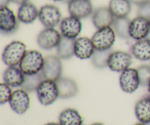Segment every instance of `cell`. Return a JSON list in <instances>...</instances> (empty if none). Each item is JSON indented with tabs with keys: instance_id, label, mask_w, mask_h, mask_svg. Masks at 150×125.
Listing matches in <instances>:
<instances>
[{
	"instance_id": "36",
	"label": "cell",
	"mask_w": 150,
	"mask_h": 125,
	"mask_svg": "<svg viewBox=\"0 0 150 125\" xmlns=\"http://www.w3.org/2000/svg\"><path fill=\"white\" fill-rule=\"evenodd\" d=\"M91 125H104L103 123H100V122H95V123H93V124H92Z\"/></svg>"
},
{
	"instance_id": "28",
	"label": "cell",
	"mask_w": 150,
	"mask_h": 125,
	"mask_svg": "<svg viewBox=\"0 0 150 125\" xmlns=\"http://www.w3.org/2000/svg\"><path fill=\"white\" fill-rule=\"evenodd\" d=\"M136 69L139 73L141 85L143 86H147L150 81V66L143 64Z\"/></svg>"
},
{
	"instance_id": "23",
	"label": "cell",
	"mask_w": 150,
	"mask_h": 125,
	"mask_svg": "<svg viewBox=\"0 0 150 125\" xmlns=\"http://www.w3.org/2000/svg\"><path fill=\"white\" fill-rule=\"evenodd\" d=\"M59 123L61 125H83V119L76 109L67 108L60 113Z\"/></svg>"
},
{
	"instance_id": "2",
	"label": "cell",
	"mask_w": 150,
	"mask_h": 125,
	"mask_svg": "<svg viewBox=\"0 0 150 125\" xmlns=\"http://www.w3.org/2000/svg\"><path fill=\"white\" fill-rule=\"evenodd\" d=\"M45 58L36 50L27 51L18 67L25 75H34L42 71Z\"/></svg>"
},
{
	"instance_id": "30",
	"label": "cell",
	"mask_w": 150,
	"mask_h": 125,
	"mask_svg": "<svg viewBox=\"0 0 150 125\" xmlns=\"http://www.w3.org/2000/svg\"><path fill=\"white\" fill-rule=\"evenodd\" d=\"M138 16L150 20V0L146 1L144 4L139 6L137 10Z\"/></svg>"
},
{
	"instance_id": "40",
	"label": "cell",
	"mask_w": 150,
	"mask_h": 125,
	"mask_svg": "<svg viewBox=\"0 0 150 125\" xmlns=\"http://www.w3.org/2000/svg\"><path fill=\"white\" fill-rule=\"evenodd\" d=\"M147 38H149V39H150V32H149V35H148V37H147Z\"/></svg>"
},
{
	"instance_id": "15",
	"label": "cell",
	"mask_w": 150,
	"mask_h": 125,
	"mask_svg": "<svg viewBox=\"0 0 150 125\" xmlns=\"http://www.w3.org/2000/svg\"><path fill=\"white\" fill-rule=\"evenodd\" d=\"M74 51L75 56L78 59L85 60L92 58L96 49L92 39L86 37H81L75 40Z\"/></svg>"
},
{
	"instance_id": "22",
	"label": "cell",
	"mask_w": 150,
	"mask_h": 125,
	"mask_svg": "<svg viewBox=\"0 0 150 125\" xmlns=\"http://www.w3.org/2000/svg\"><path fill=\"white\" fill-rule=\"evenodd\" d=\"M108 7L115 18L127 17L132 9L129 0H110Z\"/></svg>"
},
{
	"instance_id": "7",
	"label": "cell",
	"mask_w": 150,
	"mask_h": 125,
	"mask_svg": "<svg viewBox=\"0 0 150 125\" xmlns=\"http://www.w3.org/2000/svg\"><path fill=\"white\" fill-rule=\"evenodd\" d=\"M38 18L45 28H54L61 22L62 13L57 6L45 4L39 10Z\"/></svg>"
},
{
	"instance_id": "3",
	"label": "cell",
	"mask_w": 150,
	"mask_h": 125,
	"mask_svg": "<svg viewBox=\"0 0 150 125\" xmlns=\"http://www.w3.org/2000/svg\"><path fill=\"white\" fill-rule=\"evenodd\" d=\"M36 93L38 100L44 106L51 105L59 97L57 82L49 79L42 81L37 89Z\"/></svg>"
},
{
	"instance_id": "19",
	"label": "cell",
	"mask_w": 150,
	"mask_h": 125,
	"mask_svg": "<svg viewBox=\"0 0 150 125\" xmlns=\"http://www.w3.org/2000/svg\"><path fill=\"white\" fill-rule=\"evenodd\" d=\"M38 15L39 10L36 6L29 1L20 5L18 9V19L25 24H30L35 22L38 18Z\"/></svg>"
},
{
	"instance_id": "35",
	"label": "cell",
	"mask_w": 150,
	"mask_h": 125,
	"mask_svg": "<svg viewBox=\"0 0 150 125\" xmlns=\"http://www.w3.org/2000/svg\"><path fill=\"white\" fill-rule=\"evenodd\" d=\"M147 89H148V93H149V95L150 96V81L147 85Z\"/></svg>"
},
{
	"instance_id": "29",
	"label": "cell",
	"mask_w": 150,
	"mask_h": 125,
	"mask_svg": "<svg viewBox=\"0 0 150 125\" xmlns=\"http://www.w3.org/2000/svg\"><path fill=\"white\" fill-rule=\"evenodd\" d=\"M13 92L11 86L7 85L4 82L1 83L0 84V104L4 105L7 102H9Z\"/></svg>"
},
{
	"instance_id": "14",
	"label": "cell",
	"mask_w": 150,
	"mask_h": 125,
	"mask_svg": "<svg viewBox=\"0 0 150 125\" xmlns=\"http://www.w3.org/2000/svg\"><path fill=\"white\" fill-rule=\"evenodd\" d=\"M67 4L70 16L79 19L89 17L94 11L90 0H71Z\"/></svg>"
},
{
	"instance_id": "38",
	"label": "cell",
	"mask_w": 150,
	"mask_h": 125,
	"mask_svg": "<svg viewBox=\"0 0 150 125\" xmlns=\"http://www.w3.org/2000/svg\"><path fill=\"white\" fill-rule=\"evenodd\" d=\"M54 1H64V0H53Z\"/></svg>"
},
{
	"instance_id": "39",
	"label": "cell",
	"mask_w": 150,
	"mask_h": 125,
	"mask_svg": "<svg viewBox=\"0 0 150 125\" xmlns=\"http://www.w3.org/2000/svg\"><path fill=\"white\" fill-rule=\"evenodd\" d=\"M71 1V0H64V2H67V3H68L69 1Z\"/></svg>"
},
{
	"instance_id": "13",
	"label": "cell",
	"mask_w": 150,
	"mask_h": 125,
	"mask_svg": "<svg viewBox=\"0 0 150 125\" xmlns=\"http://www.w3.org/2000/svg\"><path fill=\"white\" fill-rule=\"evenodd\" d=\"M9 103L11 109L16 114L19 115L25 114L30 106V97L28 92L23 89L14 91Z\"/></svg>"
},
{
	"instance_id": "16",
	"label": "cell",
	"mask_w": 150,
	"mask_h": 125,
	"mask_svg": "<svg viewBox=\"0 0 150 125\" xmlns=\"http://www.w3.org/2000/svg\"><path fill=\"white\" fill-rule=\"evenodd\" d=\"M115 17L108 7H100L95 9L92 14V21L97 29L112 26Z\"/></svg>"
},
{
	"instance_id": "32",
	"label": "cell",
	"mask_w": 150,
	"mask_h": 125,
	"mask_svg": "<svg viewBox=\"0 0 150 125\" xmlns=\"http://www.w3.org/2000/svg\"><path fill=\"white\" fill-rule=\"evenodd\" d=\"M11 0H0V7H7Z\"/></svg>"
},
{
	"instance_id": "26",
	"label": "cell",
	"mask_w": 150,
	"mask_h": 125,
	"mask_svg": "<svg viewBox=\"0 0 150 125\" xmlns=\"http://www.w3.org/2000/svg\"><path fill=\"white\" fill-rule=\"evenodd\" d=\"M113 49L106 51H98L96 50L91 58L92 64L95 68L103 69L108 67V61L110 55L113 52Z\"/></svg>"
},
{
	"instance_id": "24",
	"label": "cell",
	"mask_w": 150,
	"mask_h": 125,
	"mask_svg": "<svg viewBox=\"0 0 150 125\" xmlns=\"http://www.w3.org/2000/svg\"><path fill=\"white\" fill-rule=\"evenodd\" d=\"M75 40L68 39L62 37L57 47V56L61 59H70L75 56Z\"/></svg>"
},
{
	"instance_id": "41",
	"label": "cell",
	"mask_w": 150,
	"mask_h": 125,
	"mask_svg": "<svg viewBox=\"0 0 150 125\" xmlns=\"http://www.w3.org/2000/svg\"><path fill=\"white\" fill-rule=\"evenodd\" d=\"M146 125H150V122H149V123H147V124H146Z\"/></svg>"
},
{
	"instance_id": "20",
	"label": "cell",
	"mask_w": 150,
	"mask_h": 125,
	"mask_svg": "<svg viewBox=\"0 0 150 125\" xmlns=\"http://www.w3.org/2000/svg\"><path fill=\"white\" fill-rule=\"evenodd\" d=\"M132 56L139 60L146 61L150 60V39L145 38L136 41L130 48Z\"/></svg>"
},
{
	"instance_id": "4",
	"label": "cell",
	"mask_w": 150,
	"mask_h": 125,
	"mask_svg": "<svg viewBox=\"0 0 150 125\" xmlns=\"http://www.w3.org/2000/svg\"><path fill=\"white\" fill-rule=\"evenodd\" d=\"M116 35L112 26L98 29L92 37V41L95 49L98 51H106L112 49L116 40Z\"/></svg>"
},
{
	"instance_id": "21",
	"label": "cell",
	"mask_w": 150,
	"mask_h": 125,
	"mask_svg": "<svg viewBox=\"0 0 150 125\" xmlns=\"http://www.w3.org/2000/svg\"><path fill=\"white\" fill-rule=\"evenodd\" d=\"M135 115L139 122H150V96L142 98L135 105Z\"/></svg>"
},
{
	"instance_id": "18",
	"label": "cell",
	"mask_w": 150,
	"mask_h": 125,
	"mask_svg": "<svg viewBox=\"0 0 150 125\" xmlns=\"http://www.w3.org/2000/svg\"><path fill=\"white\" fill-rule=\"evenodd\" d=\"M56 82L59 92V98L61 99L72 98L78 94V85L76 82L72 78L61 77Z\"/></svg>"
},
{
	"instance_id": "27",
	"label": "cell",
	"mask_w": 150,
	"mask_h": 125,
	"mask_svg": "<svg viewBox=\"0 0 150 125\" xmlns=\"http://www.w3.org/2000/svg\"><path fill=\"white\" fill-rule=\"evenodd\" d=\"M44 79L45 78L42 75V71L37 74L26 75L24 83L22 85L21 89L28 92H35Z\"/></svg>"
},
{
	"instance_id": "6",
	"label": "cell",
	"mask_w": 150,
	"mask_h": 125,
	"mask_svg": "<svg viewBox=\"0 0 150 125\" xmlns=\"http://www.w3.org/2000/svg\"><path fill=\"white\" fill-rule=\"evenodd\" d=\"M62 37L61 33L54 28H45L37 37V43L41 49L51 51L57 48Z\"/></svg>"
},
{
	"instance_id": "33",
	"label": "cell",
	"mask_w": 150,
	"mask_h": 125,
	"mask_svg": "<svg viewBox=\"0 0 150 125\" xmlns=\"http://www.w3.org/2000/svg\"><path fill=\"white\" fill-rule=\"evenodd\" d=\"M29 0H11L12 2L15 3L16 4H18V5H21V4H24V3L28 2Z\"/></svg>"
},
{
	"instance_id": "34",
	"label": "cell",
	"mask_w": 150,
	"mask_h": 125,
	"mask_svg": "<svg viewBox=\"0 0 150 125\" xmlns=\"http://www.w3.org/2000/svg\"><path fill=\"white\" fill-rule=\"evenodd\" d=\"M44 125H61L59 123H56V122H49L47 123V124H45Z\"/></svg>"
},
{
	"instance_id": "25",
	"label": "cell",
	"mask_w": 150,
	"mask_h": 125,
	"mask_svg": "<svg viewBox=\"0 0 150 125\" xmlns=\"http://www.w3.org/2000/svg\"><path fill=\"white\" fill-rule=\"evenodd\" d=\"M130 20L126 18H115L112 23V28L114 29L117 36L121 39L127 40L130 37L129 28H130Z\"/></svg>"
},
{
	"instance_id": "9",
	"label": "cell",
	"mask_w": 150,
	"mask_h": 125,
	"mask_svg": "<svg viewBox=\"0 0 150 125\" xmlns=\"http://www.w3.org/2000/svg\"><path fill=\"white\" fill-rule=\"evenodd\" d=\"M42 75L45 79L57 81L62 77V59L57 55H49L45 58Z\"/></svg>"
},
{
	"instance_id": "8",
	"label": "cell",
	"mask_w": 150,
	"mask_h": 125,
	"mask_svg": "<svg viewBox=\"0 0 150 125\" xmlns=\"http://www.w3.org/2000/svg\"><path fill=\"white\" fill-rule=\"evenodd\" d=\"M133 62V56L122 51H113L108 61V67L111 71L122 73L130 67Z\"/></svg>"
},
{
	"instance_id": "12",
	"label": "cell",
	"mask_w": 150,
	"mask_h": 125,
	"mask_svg": "<svg viewBox=\"0 0 150 125\" xmlns=\"http://www.w3.org/2000/svg\"><path fill=\"white\" fill-rule=\"evenodd\" d=\"M150 32V20L137 16L130 20L129 34L130 37L138 41L148 37Z\"/></svg>"
},
{
	"instance_id": "5",
	"label": "cell",
	"mask_w": 150,
	"mask_h": 125,
	"mask_svg": "<svg viewBox=\"0 0 150 125\" xmlns=\"http://www.w3.org/2000/svg\"><path fill=\"white\" fill-rule=\"evenodd\" d=\"M19 20L8 7H0V32L2 35H13L19 28Z\"/></svg>"
},
{
	"instance_id": "10",
	"label": "cell",
	"mask_w": 150,
	"mask_h": 125,
	"mask_svg": "<svg viewBox=\"0 0 150 125\" xmlns=\"http://www.w3.org/2000/svg\"><path fill=\"white\" fill-rule=\"evenodd\" d=\"M59 30L62 36L68 39L76 40L79 37L82 31L81 19L74 16H67L61 20Z\"/></svg>"
},
{
	"instance_id": "37",
	"label": "cell",
	"mask_w": 150,
	"mask_h": 125,
	"mask_svg": "<svg viewBox=\"0 0 150 125\" xmlns=\"http://www.w3.org/2000/svg\"><path fill=\"white\" fill-rule=\"evenodd\" d=\"M133 125H146V124H144V123H142V122H139V123H136V124H135Z\"/></svg>"
},
{
	"instance_id": "17",
	"label": "cell",
	"mask_w": 150,
	"mask_h": 125,
	"mask_svg": "<svg viewBox=\"0 0 150 125\" xmlns=\"http://www.w3.org/2000/svg\"><path fill=\"white\" fill-rule=\"evenodd\" d=\"M26 75L18 66L8 67L3 73V80L12 88L21 87L25 81Z\"/></svg>"
},
{
	"instance_id": "31",
	"label": "cell",
	"mask_w": 150,
	"mask_h": 125,
	"mask_svg": "<svg viewBox=\"0 0 150 125\" xmlns=\"http://www.w3.org/2000/svg\"><path fill=\"white\" fill-rule=\"evenodd\" d=\"M129 1H130L131 4H136V5L137 6H140L142 5V4H144V3L146 2V1H149V0H129Z\"/></svg>"
},
{
	"instance_id": "11",
	"label": "cell",
	"mask_w": 150,
	"mask_h": 125,
	"mask_svg": "<svg viewBox=\"0 0 150 125\" xmlns=\"http://www.w3.org/2000/svg\"><path fill=\"white\" fill-rule=\"evenodd\" d=\"M140 85L137 69L129 67L122 72L120 76V86L123 92L132 94L137 90Z\"/></svg>"
},
{
	"instance_id": "1",
	"label": "cell",
	"mask_w": 150,
	"mask_h": 125,
	"mask_svg": "<svg viewBox=\"0 0 150 125\" xmlns=\"http://www.w3.org/2000/svg\"><path fill=\"white\" fill-rule=\"evenodd\" d=\"M26 52L27 47L24 42L19 40L12 41L4 48L1 59L8 67L19 66Z\"/></svg>"
}]
</instances>
